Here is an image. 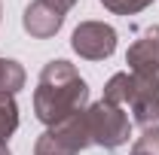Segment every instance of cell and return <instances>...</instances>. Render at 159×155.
<instances>
[{"label":"cell","instance_id":"cell-8","mask_svg":"<svg viewBox=\"0 0 159 155\" xmlns=\"http://www.w3.org/2000/svg\"><path fill=\"white\" fill-rule=\"evenodd\" d=\"M135 97V76L132 73H113L104 85V97L107 103H116V107H129Z\"/></svg>","mask_w":159,"mask_h":155},{"label":"cell","instance_id":"cell-15","mask_svg":"<svg viewBox=\"0 0 159 155\" xmlns=\"http://www.w3.org/2000/svg\"><path fill=\"white\" fill-rule=\"evenodd\" d=\"M0 15H3V6H0Z\"/></svg>","mask_w":159,"mask_h":155},{"label":"cell","instance_id":"cell-6","mask_svg":"<svg viewBox=\"0 0 159 155\" xmlns=\"http://www.w3.org/2000/svg\"><path fill=\"white\" fill-rule=\"evenodd\" d=\"M132 113L135 125L144 134L159 131V82L153 79H135V97H132Z\"/></svg>","mask_w":159,"mask_h":155},{"label":"cell","instance_id":"cell-12","mask_svg":"<svg viewBox=\"0 0 159 155\" xmlns=\"http://www.w3.org/2000/svg\"><path fill=\"white\" fill-rule=\"evenodd\" d=\"M129 155H159V131H150V134L138 137Z\"/></svg>","mask_w":159,"mask_h":155},{"label":"cell","instance_id":"cell-14","mask_svg":"<svg viewBox=\"0 0 159 155\" xmlns=\"http://www.w3.org/2000/svg\"><path fill=\"white\" fill-rule=\"evenodd\" d=\"M0 155H12V152H9V146H6V143H0Z\"/></svg>","mask_w":159,"mask_h":155},{"label":"cell","instance_id":"cell-10","mask_svg":"<svg viewBox=\"0 0 159 155\" xmlns=\"http://www.w3.org/2000/svg\"><path fill=\"white\" fill-rule=\"evenodd\" d=\"M19 128V103L12 94H0V143H6Z\"/></svg>","mask_w":159,"mask_h":155},{"label":"cell","instance_id":"cell-13","mask_svg":"<svg viewBox=\"0 0 159 155\" xmlns=\"http://www.w3.org/2000/svg\"><path fill=\"white\" fill-rule=\"evenodd\" d=\"M43 3H46V6H52V9L61 12V15H67V12L74 9V3H77V0H43Z\"/></svg>","mask_w":159,"mask_h":155},{"label":"cell","instance_id":"cell-1","mask_svg":"<svg viewBox=\"0 0 159 155\" xmlns=\"http://www.w3.org/2000/svg\"><path fill=\"white\" fill-rule=\"evenodd\" d=\"M86 100H89V85L70 61L55 58L40 70L37 91H34V113L46 128H55L70 116L83 113Z\"/></svg>","mask_w":159,"mask_h":155},{"label":"cell","instance_id":"cell-2","mask_svg":"<svg viewBox=\"0 0 159 155\" xmlns=\"http://www.w3.org/2000/svg\"><path fill=\"white\" fill-rule=\"evenodd\" d=\"M86 119V134H89V146H101V149H119L129 143L132 137V122L122 113V107L98 100L89 110H83Z\"/></svg>","mask_w":159,"mask_h":155},{"label":"cell","instance_id":"cell-9","mask_svg":"<svg viewBox=\"0 0 159 155\" xmlns=\"http://www.w3.org/2000/svg\"><path fill=\"white\" fill-rule=\"evenodd\" d=\"M25 88V67L12 58H0V94H16Z\"/></svg>","mask_w":159,"mask_h":155},{"label":"cell","instance_id":"cell-11","mask_svg":"<svg viewBox=\"0 0 159 155\" xmlns=\"http://www.w3.org/2000/svg\"><path fill=\"white\" fill-rule=\"evenodd\" d=\"M104 9H110L113 15H135L141 9H147L153 0H101Z\"/></svg>","mask_w":159,"mask_h":155},{"label":"cell","instance_id":"cell-3","mask_svg":"<svg viewBox=\"0 0 159 155\" xmlns=\"http://www.w3.org/2000/svg\"><path fill=\"white\" fill-rule=\"evenodd\" d=\"M86 146H89L86 119H83V113H77L55 128H46L34 143V155H77Z\"/></svg>","mask_w":159,"mask_h":155},{"label":"cell","instance_id":"cell-5","mask_svg":"<svg viewBox=\"0 0 159 155\" xmlns=\"http://www.w3.org/2000/svg\"><path fill=\"white\" fill-rule=\"evenodd\" d=\"M125 64L135 79L159 82V24H150L138 34V40L125 52Z\"/></svg>","mask_w":159,"mask_h":155},{"label":"cell","instance_id":"cell-7","mask_svg":"<svg viewBox=\"0 0 159 155\" xmlns=\"http://www.w3.org/2000/svg\"><path fill=\"white\" fill-rule=\"evenodd\" d=\"M21 24H25V31H28L34 40H49V37H55L58 27L64 24V15L55 12L52 6H46L43 0H34V3L25 6Z\"/></svg>","mask_w":159,"mask_h":155},{"label":"cell","instance_id":"cell-4","mask_svg":"<svg viewBox=\"0 0 159 155\" xmlns=\"http://www.w3.org/2000/svg\"><path fill=\"white\" fill-rule=\"evenodd\" d=\"M70 49L86 61H104L116 52V31L104 21H80L70 34Z\"/></svg>","mask_w":159,"mask_h":155}]
</instances>
